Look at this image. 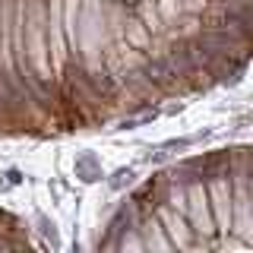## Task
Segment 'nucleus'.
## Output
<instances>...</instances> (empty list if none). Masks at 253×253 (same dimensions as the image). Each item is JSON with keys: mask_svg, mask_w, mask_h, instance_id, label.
<instances>
[{"mask_svg": "<svg viewBox=\"0 0 253 253\" xmlns=\"http://www.w3.org/2000/svg\"><path fill=\"white\" fill-rule=\"evenodd\" d=\"M73 171L79 180H85V184H92V180H101L105 177V168H101V158L95 152H79L76 162H73Z\"/></svg>", "mask_w": 253, "mask_h": 253, "instance_id": "f257e3e1", "label": "nucleus"}, {"mask_svg": "<svg viewBox=\"0 0 253 253\" xmlns=\"http://www.w3.org/2000/svg\"><path fill=\"white\" fill-rule=\"evenodd\" d=\"M133 177H136V171H133V168H117V171L108 177V187H111V190H124V187L133 184Z\"/></svg>", "mask_w": 253, "mask_h": 253, "instance_id": "f03ea898", "label": "nucleus"}]
</instances>
